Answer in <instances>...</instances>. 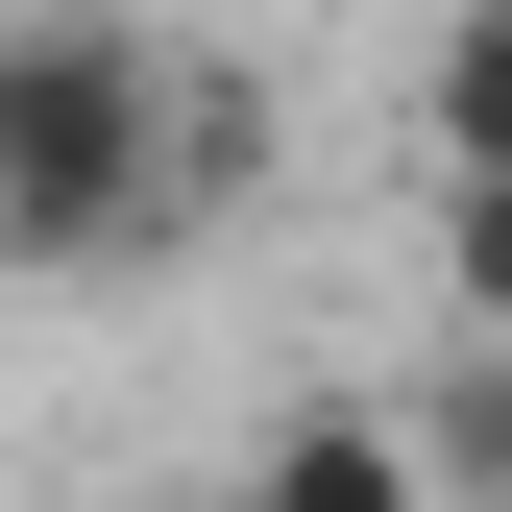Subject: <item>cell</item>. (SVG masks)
<instances>
[{"instance_id": "3957f363", "label": "cell", "mask_w": 512, "mask_h": 512, "mask_svg": "<svg viewBox=\"0 0 512 512\" xmlns=\"http://www.w3.org/2000/svg\"><path fill=\"white\" fill-rule=\"evenodd\" d=\"M391 122H415V171H512V0H439Z\"/></svg>"}, {"instance_id": "277c9868", "label": "cell", "mask_w": 512, "mask_h": 512, "mask_svg": "<svg viewBox=\"0 0 512 512\" xmlns=\"http://www.w3.org/2000/svg\"><path fill=\"white\" fill-rule=\"evenodd\" d=\"M244 196H269V74L171 49V196H147V220H244Z\"/></svg>"}, {"instance_id": "8992f818", "label": "cell", "mask_w": 512, "mask_h": 512, "mask_svg": "<svg viewBox=\"0 0 512 512\" xmlns=\"http://www.w3.org/2000/svg\"><path fill=\"white\" fill-rule=\"evenodd\" d=\"M439 488H512V342H488V391H439Z\"/></svg>"}, {"instance_id": "5b68a950", "label": "cell", "mask_w": 512, "mask_h": 512, "mask_svg": "<svg viewBox=\"0 0 512 512\" xmlns=\"http://www.w3.org/2000/svg\"><path fill=\"white\" fill-rule=\"evenodd\" d=\"M439 317L512 342V171H439Z\"/></svg>"}, {"instance_id": "6da1fadb", "label": "cell", "mask_w": 512, "mask_h": 512, "mask_svg": "<svg viewBox=\"0 0 512 512\" xmlns=\"http://www.w3.org/2000/svg\"><path fill=\"white\" fill-rule=\"evenodd\" d=\"M171 196V49L122 0H25L0 25V269H98Z\"/></svg>"}, {"instance_id": "7a4b0ae2", "label": "cell", "mask_w": 512, "mask_h": 512, "mask_svg": "<svg viewBox=\"0 0 512 512\" xmlns=\"http://www.w3.org/2000/svg\"><path fill=\"white\" fill-rule=\"evenodd\" d=\"M244 512H439V415H269Z\"/></svg>"}]
</instances>
